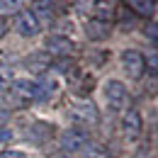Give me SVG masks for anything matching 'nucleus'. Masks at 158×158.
Instances as JSON below:
<instances>
[{"instance_id":"obj_7","label":"nucleus","mask_w":158,"mask_h":158,"mask_svg":"<svg viewBox=\"0 0 158 158\" xmlns=\"http://www.w3.org/2000/svg\"><path fill=\"white\" fill-rule=\"evenodd\" d=\"M51 63H54V59H51L46 51H34V54H29V56L24 59V68H27L29 73H34V76H44Z\"/></svg>"},{"instance_id":"obj_10","label":"nucleus","mask_w":158,"mask_h":158,"mask_svg":"<svg viewBox=\"0 0 158 158\" xmlns=\"http://www.w3.org/2000/svg\"><path fill=\"white\" fill-rule=\"evenodd\" d=\"M85 34H88V39L90 41H102L110 37V22H100V20H93L85 24Z\"/></svg>"},{"instance_id":"obj_2","label":"nucleus","mask_w":158,"mask_h":158,"mask_svg":"<svg viewBox=\"0 0 158 158\" xmlns=\"http://www.w3.org/2000/svg\"><path fill=\"white\" fill-rule=\"evenodd\" d=\"M10 95L15 102L20 105H27V102H34L39 100V93H37V80H29V78H17L10 83Z\"/></svg>"},{"instance_id":"obj_13","label":"nucleus","mask_w":158,"mask_h":158,"mask_svg":"<svg viewBox=\"0 0 158 158\" xmlns=\"http://www.w3.org/2000/svg\"><path fill=\"white\" fill-rule=\"evenodd\" d=\"M83 156H85V158H110V153H107V148H105L102 143H98V141H88V143L83 146Z\"/></svg>"},{"instance_id":"obj_21","label":"nucleus","mask_w":158,"mask_h":158,"mask_svg":"<svg viewBox=\"0 0 158 158\" xmlns=\"http://www.w3.org/2000/svg\"><path fill=\"white\" fill-rule=\"evenodd\" d=\"M5 34H7V22L2 20V17H0V39H2Z\"/></svg>"},{"instance_id":"obj_11","label":"nucleus","mask_w":158,"mask_h":158,"mask_svg":"<svg viewBox=\"0 0 158 158\" xmlns=\"http://www.w3.org/2000/svg\"><path fill=\"white\" fill-rule=\"evenodd\" d=\"M51 134V129L44 124V122H34V124H29L27 129H24V136L32 139L34 143H44L46 141V136Z\"/></svg>"},{"instance_id":"obj_20","label":"nucleus","mask_w":158,"mask_h":158,"mask_svg":"<svg viewBox=\"0 0 158 158\" xmlns=\"http://www.w3.org/2000/svg\"><path fill=\"white\" fill-rule=\"evenodd\" d=\"M146 34H148V37L158 44V27H156V24H153V27H148V29H146Z\"/></svg>"},{"instance_id":"obj_22","label":"nucleus","mask_w":158,"mask_h":158,"mask_svg":"<svg viewBox=\"0 0 158 158\" xmlns=\"http://www.w3.org/2000/svg\"><path fill=\"white\" fill-rule=\"evenodd\" d=\"M7 139H12V131H7V129H0V141H7Z\"/></svg>"},{"instance_id":"obj_1","label":"nucleus","mask_w":158,"mask_h":158,"mask_svg":"<svg viewBox=\"0 0 158 158\" xmlns=\"http://www.w3.org/2000/svg\"><path fill=\"white\" fill-rule=\"evenodd\" d=\"M68 114L73 122H78L83 127H98L100 124V110L95 102H90V100H83V102H76L71 110H68Z\"/></svg>"},{"instance_id":"obj_6","label":"nucleus","mask_w":158,"mask_h":158,"mask_svg":"<svg viewBox=\"0 0 158 158\" xmlns=\"http://www.w3.org/2000/svg\"><path fill=\"white\" fill-rule=\"evenodd\" d=\"M15 29L20 37H37L39 34V20L32 15V10H17L15 15Z\"/></svg>"},{"instance_id":"obj_19","label":"nucleus","mask_w":158,"mask_h":158,"mask_svg":"<svg viewBox=\"0 0 158 158\" xmlns=\"http://www.w3.org/2000/svg\"><path fill=\"white\" fill-rule=\"evenodd\" d=\"M0 158H27L22 151H15V148H7V151H2L0 153Z\"/></svg>"},{"instance_id":"obj_9","label":"nucleus","mask_w":158,"mask_h":158,"mask_svg":"<svg viewBox=\"0 0 158 158\" xmlns=\"http://www.w3.org/2000/svg\"><path fill=\"white\" fill-rule=\"evenodd\" d=\"M73 46H76V44L68 39V37L51 34V37L46 39V54H49V56H66V54L73 51Z\"/></svg>"},{"instance_id":"obj_14","label":"nucleus","mask_w":158,"mask_h":158,"mask_svg":"<svg viewBox=\"0 0 158 158\" xmlns=\"http://www.w3.org/2000/svg\"><path fill=\"white\" fill-rule=\"evenodd\" d=\"M32 15H34L37 20L41 17L44 22H49L54 17V5H51V2H44V0H41V2H34V5H32Z\"/></svg>"},{"instance_id":"obj_18","label":"nucleus","mask_w":158,"mask_h":158,"mask_svg":"<svg viewBox=\"0 0 158 158\" xmlns=\"http://www.w3.org/2000/svg\"><path fill=\"white\" fill-rule=\"evenodd\" d=\"M143 61H146V68H148L151 73H158V56L156 54H151L148 59H143Z\"/></svg>"},{"instance_id":"obj_8","label":"nucleus","mask_w":158,"mask_h":158,"mask_svg":"<svg viewBox=\"0 0 158 158\" xmlns=\"http://www.w3.org/2000/svg\"><path fill=\"white\" fill-rule=\"evenodd\" d=\"M122 131H124V136H129V139L141 136V131H143V119H141V114H139L136 110H127V112H124V117H122Z\"/></svg>"},{"instance_id":"obj_4","label":"nucleus","mask_w":158,"mask_h":158,"mask_svg":"<svg viewBox=\"0 0 158 158\" xmlns=\"http://www.w3.org/2000/svg\"><path fill=\"white\" fill-rule=\"evenodd\" d=\"M61 143V151L63 153H78L83 151V146L88 143V134L83 131V129H76V127H71V129H66L59 139Z\"/></svg>"},{"instance_id":"obj_12","label":"nucleus","mask_w":158,"mask_h":158,"mask_svg":"<svg viewBox=\"0 0 158 158\" xmlns=\"http://www.w3.org/2000/svg\"><path fill=\"white\" fill-rule=\"evenodd\" d=\"M127 7H131V10H134L136 15H141V17H151L153 10H156V2H151V0H129Z\"/></svg>"},{"instance_id":"obj_5","label":"nucleus","mask_w":158,"mask_h":158,"mask_svg":"<svg viewBox=\"0 0 158 158\" xmlns=\"http://www.w3.org/2000/svg\"><path fill=\"white\" fill-rule=\"evenodd\" d=\"M105 98L110 102V107L119 112V110H124V105H127V85L122 83V80H107L105 83Z\"/></svg>"},{"instance_id":"obj_3","label":"nucleus","mask_w":158,"mask_h":158,"mask_svg":"<svg viewBox=\"0 0 158 158\" xmlns=\"http://www.w3.org/2000/svg\"><path fill=\"white\" fill-rule=\"evenodd\" d=\"M146 56L136 51V49H127V51H122V68H124V73L129 76V78L139 80L143 73H146Z\"/></svg>"},{"instance_id":"obj_15","label":"nucleus","mask_w":158,"mask_h":158,"mask_svg":"<svg viewBox=\"0 0 158 158\" xmlns=\"http://www.w3.org/2000/svg\"><path fill=\"white\" fill-rule=\"evenodd\" d=\"M54 80L51 78H39L37 80V93H39V100H49L51 98V93H54Z\"/></svg>"},{"instance_id":"obj_16","label":"nucleus","mask_w":158,"mask_h":158,"mask_svg":"<svg viewBox=\"0 0 158 158\" xmlns=\"http://www.w3.org/2000/svg\"><path fill=\"white\" fill-rule=\"evenodd\" d=\"M10 83H12V71L7 66H0V90L10 88Z\"/></svg>"},{"instance_id":"obj_23","label":"nucleus","mask_w":158,"mask_h":158,"mask_svg":"<svg viewBox=\"0 0 158 158\" xmlns=\"http://www.w3.org/2000/svg\"><path fill=\"white\" fill-rule=\"evenodd\" d=\"M5 122H7V110H2V107H0V127H2Z\"/></svg>"},{"instance_id":"obj_17","label":"nucleus","mask_w":158,"mask_h":158,"mask_svg":"<svg viewBox=\"0 0 158 158\" xmlns=\"http://www.w3.org/2000/svg\"><path fill=\"white\" fill-rule=\"evenodd\" d=\"M17 7H20V2H15V0H12V2H10V0H0V10H2V12H15V15H17Z\"/></svg>"}]
</instances>
